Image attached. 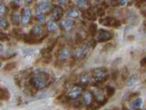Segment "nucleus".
<instances>
[{
  "label": "nucleus",
  "mask_w": 146,
  "mask_h": 110,
  "mask_svg": "<svg viewBox=\"0 0 146 110\" xmlns=\"http://www.w3.org/2000/svg\"><path fill=\"white\" fill-rule=\"evenodd\" d=\"M87 43L89 44V46H91L92 49H94V48H95L96 46V44H98V42H96V40H95L94 38H92V39L90 40V41H88Z\"/></svg>",
  "instance_id": "37"
},
{
  "label": "nucleus",
  "mask_w": 146,
  "mask_h": 110,
  "mask_svg": "<svg viewBox=\"0 0 146 110\" xmlns=\"http://www.w3.org/2000/svg\"><path fill=\"white\" fill-rule=\"evenodd\" d=\"M96 16H98V18H102L105 17V9L102 8V7H96Z\"/></svg>",
  "instance_id": "27"
},
{
  "label": "nucleus",
  "mask_w": 146,
  "mask_h": 110,
  "mask_svg": "<svg viewBox=\"0 0 146 110\" xmlns=\"http://www.w3.org/2000/svg\"><path fill=\"white\" fill-rule=\"evenodd\" d=\"M79 85L81 87H88L89 85L93 84V78H92V74L91 72H81L79 76Z\"/></svg>",
  "instance_id": "10"
},
{
  "label": "nucleus",
  "mask_w": 146,
  "mask_h": 110,
  "mask_svg": "<svg viewBox=\"0 0 146 110\" xmlns=\"http://www.w3.org/2000/svg\"><path fill=\"white\" fill-rule=\"evenodd\" d=\"M113 38H114V33L113 32L106 29H103V28L98 29V34H96V42L98 43H108Z\"/></svg>",
  "instance_id": "5"
},
{
  "label": "nucleus",
  "mask_w": 146,
  "mask_h": 110,
  "mask_svg": "<svg viewBox=\"0 0 146 110\" xmlns=\"http://www.w3.org/2000/svg\"><path fill=\"white\" fill-rule=\"evenodd\" d=\"M100 24L105 27H112V28H119L122 26V21L115 17H104L100 18Z\"/></svg>",
  "instance_id": "4"
},
{
  "label": "nucleus",
  "mask_w": 146,
  "mask_h": 110,
  "mask_svg": "<svg viewBox=\"0 0 146 110\" xmlns=\"http://www.w3.org/2000/svg\"><path fill=\"white\" fill-rule=\"evenodd\" d=\"M92 92H93L94 98H95V102L100 103L102 106L108 102V99L106 98V95H105L104 89H103V88L96 87V89L92 90Z\"/></svg>",
  "instance_id": "6"
},
{
  "label": "nucleus",
  "mask_w": 146,
  "mask_h": 110,
  "mask_svg": "<svg viewBox=\"0 0 146 110\" xmlns=\"http://www.w3.org/2000/svg\"><path fill=\"white\" fill-rule=\"evenodd\" d=\"M136 80H137V76H136V74H131V76H129L128 77V79H127V86L129 87V86H133V84L136 82Z\"/></svg>",
  "instance_id": "25"
},
{
  "label": "nucleus",
  "mask_w": 146,
  "mask_h": 110,
  "mask_svg": "<svg viewBox=\"0 0 146 110\" xmlns=\"http://www.w3.org/2000/svg\"><path fill=\"white\" fill-rule=\"evenodd\" d=\"M142 102H143V100L140 97H137V98H135V99L131 100V102H129V109H131V110L140 109L141 105H142Z\"/></svg>",
  "instance_id": "17"
},
{
  "label": "nucleus",
  "mask_w": 146,
  "mask_h": 110,
  "mask_svg": "<svg viewBox=\"0 0 146 110\" xmlns=\"http://www.w3.org/2000/svg\"><path fill=\"white\" fill-rule=\"evenodd\" d=\"M7 13V8L2 2H0V16H3Z\"/></svg>",
  "instance_id": "38"
},
{
  "label": "nucleus",
  "mask_w": 146,
  "mask_h": 110,
  "mask_svg": "<svg viewBox=\"0 0 146 110\" xmlns=\"http://www.w3.org/2000/svg\"><path fill=\"white\" fill-rule=\"evenodd\" d=\"M19 2L18 1H12L11 2V6L13 7H15V9H17V8H19V7H20V4H18Z\"/></svg>",
  "instance_id": "42"
},
{
  "label": "nucleus",
  "mask_w": 146,
  "mask_h": 110,
  "mask_svg": "<svg viewBox=\"0 0 146 110\" xmlns=\"http://www.w3.org/2000/svg\"><path fill=\"white\" fill-rule=\"evenodd\" d=\"M36 18L38 20V21L40 23H42V22H44L45 21V15L44 14H36Z\"/></svg>",
  "instance_id": "39"
},
{
  "label": "nucleus",
  "mask_w": 146,
  "mask_h": 110,
  "mask_svg": "<svg viewBox=\"0 0 146 110\" xmlns=\"http://www.w3.org/2000/svg\"><path fill=\"white\" fill-rule=\"evenodd\" d=\"M51 76L46 72H37L30 78L29 84L34 90H40L47 87L51 83Z\"/></svg>",
  "instance_id": "1"
},
{
  "label": "nucleus",
  "mask_w": 146,
  "mask_h": 110,
  "mask_svg": "<svg viewBox=\"0 0 146 110\" xmlns=\"http://www.w3.org/2000/svg\"><path fill=\"white\" fill-rule=\"evenodd\" d=\"M70 55H71V50L67 46H62L56 52V59H58V62L62 63L66 61L70 57Z\"/></svg>",
  "instance_id": "7"
},
{
  "label": "nucleus",
  "mask_w": 146,
  "mask_h": 110,
  "mask_svg": "<svg viewBox=\"0 0 146 110\" xmlns=\"http://www.w3.org/2000/svg\"><path fill=\"white\" fill-rule=\"evenodd\" d=\"M83 92H84L83 87H81L80 85H74V86H72L70 91L67 93L66 97L69 100H77L80 96H82Z\"/></svg>",
  "instance_id": "11"
},
{
  "label": "nucleus",
  "mask_w": 146,
  "mask_h": 110,
  "mask_svg": "<svg viewBox=\"0 0 146 110\" xmlns=\"http://www.w3.org/2000/svg\"><path fill=\"white\" fill-rule=\"evenodd\" d=\"M121 74V78H122V80L126 81L127 79H128V77L129 76V72L128 68H127V67H124L123 72H122V74Z\"/></svg>",
  "instance_id": "30"
},
{
  "label": "nucleus",
  "mask_w": 146,
  "mask_h": 110,
  "mask_svg": "<svg viewBox=\"0 0 146 110\" xmlns=\"http://www.w3.org/2000/svg\"><path fill=\"white\" fill-rule=\"evenodd\" d=\"M51 14H52V18H53V20L55 21H58V20L62 18V17L64 14V10L58 5H55L53 6L51 10Z\"/></svg>",
  "instance_id": "13"
},
{
  "label": "nucleus",
  "mask_w": 146,
  "mask_h": 110,
  "mask_svg": "<svg viewBox=\"0 0 146 110\" xmlns=\"http://www.w3.org/2000/svg\"><path fill=\"white\" fill-rule=\"evenodd\" d=\"M30 35L33 37L34 39L38 40L39 43L43 41V39L46 37V35H44V27L41 24H36L32 27L31 31H30Z\"/></svg>",
  "instance_id": "8"
},
{
  "label": "nucleus",
  "mask_w": 146,
  "mask_h": 110,
  "mask_svg": "<svg viewBox=\"0 0 146 110\" xmlns=\"http://www.w3.org/2000/svg\"><path fill=\"white\" fill-rule=\"evenodd\" d=\"M60 26L62 27V29L65 30V31H69V30H71L72 28L75 26V21L72 18H63V20H60Z\"/></svg>",
  "instance_id": "15"
},
{
  "label": "nucleus",
  "mask_w": 146,
  "mask_h": 110,
  "mask_svg": "<svg viewBox=\"0 0 146 110\" xmlns=\"http://www.w3.org/2000/svg\"><path fill=\"white\" fill-rule=\"evenodd\" d=\"M82 102H83L84 106H88L89 104H91L92 102H95V98H94L93 92L91 90H84L83 94H82Z\"/></svg>",
  "instance_id": "12"
},
{
  "label": "nucleus",
  "mask_w": 146,
  "mask_h": 110,
  "mask_svg": "<svg viewBox=\"0 0 146 110\" xmlns=\"http://www.w3.org/2000/svg\"><path fill=\"white\" fill-rule=\"evenodd\" d=\"M21 39L23 40L25 43L29 44H39V41L36 39H34L30 34H22L21 35Z\"/></svg>",
  "instance_id": "18"
},
{
  "label": "nucleus",
  "mask_w": 146,
  "mask_h": 110,
  "mask_svg": "<svg viewBox=\"0 0 146 110\" xmlns=\"http://www.w3.org/2000/svg\"><path fill=\"white\" fill-rule=\"evenodd\" d=\"M137 97H139V92H135V93H131V95H129V100H133V99H135V98H137Z\"/></svg>",
  "instance_id": "40"
},
{
  "label": "nucleus",
  "mask_w": 146,
  "mask_h": 110,
  "mask_svg": "<svg viewBox=\"0 0 146 110\" xmlns=\"http://www.w3.org/2000/svg\"><path fill=\"white\" fill-rule=\"evenodd\" d=\"M9 27V23L6 18L4 17H0V28L2 29H8Z\"/></svg>",
  "instance_id": "29"
},
{
  "label": "nucleus",
  "mask_w": 146,
  "mask_h": 110,
  "mask_svg": "<svg viewBox=\"0 0 146 110\" xmlns=\"http://www.w3.org/2000/svg\"><path fill=\"white\" fill-rule=\"evenodd\" d=\"M73 106H74L75 109H81L82 107L84 106V104H83V102H82V100L77 99L74 102H73Z\"/></svg>",
  "instance_id": "33"
},
{
  "label": "nucleus",
  "mask_w": 146,
  "mask_h": 110,
  "mask_svg": "<svg viewBox=\"0 0 146 110\" xmlns=\"http://www.w3.org/2000/svg\"><path fill=\"white\" fill-rule=\"evenodd\" d=\"M67 16L69 18H76L80 16V12L78 9H74V8H70L68 9L66 12Z\"/></svg>",
  "instance_id": "23"
},
{
  "label": "nucleus",
  "mask_w": 146,
  "mask_h": 110,
  "mask_svg": "<svg viewBox=\"0 0 146 110\" xmlns=\"http://www.w3.org/2000/svg\"><path fill=\"white\" fill-rule=\"evenodd\" d=\"M81 17L83 20H88V21H92V22L96 21V20H98V16H96V8L91 6L90 8H88L87 10L82 12Z\"/></svg>",
  "instance_id": "9"
},
{
  "label": "nucleus",
  "mask_w": 146,
  "mask_h": 110,
  "mask_svg": "<svg viewBox=\"0 0 146 110\" xmlns=\"http://www.w3.org/2000/svg\"><path fill=\"white\" fill-rule=\"evenodd\" d=\"M98 31V24H96V23L92 22V23L89 24V26H88V34L90 35L92 38H94V37H96Z\"/></svg>",
  "instance_id": "20"
},
{
  "label": "nucleus",
  "mask_w": 146,
  "mask_h": 110,
  "mask_svg": "<svg viewBox=\"0 0 146 110\" xmlns=\"http://www.w3.org/2000/svg\"><path fill=\"white\" fill-rule=\"evenodd\" d=\"M92 78H93L94 87H100L101 84H103L105 81L109 78V74L106 67H98L92 70L91 72Z\"/></svg>",
  "instance_id": "2"
},
{
  "label": "nucleus",
  "mask_w": 146,
  "mask_h": 110,
  "mask_svg": "<svg viewBox=\"0 0 146 110\" xmlns=\"http://www.w3.org/2000/svg\"><path fill=\"white\" fill-rule=\"evenodd\" d=\"M110 74V77H111V79L113 81H116L117 79H118V77L120 76V72L117 69H113L112 70V72H111V74Z\"/></svg>",
  "instance_id": "31"
},
{
  "label": "nucleus",
  "mask_w": 146,
  "mask_h": 110,
  "mask_svg": "<svg viewBox=\"0 0 146 110\" xmlns=\"http://www.w3.org/2000/svg\"><path fill=\"white\" fill-rule=\"evenodd\" d=\"M53 6L52 4L50 3L49 1H42V2H39L38 4L36 5V14H44L45 12H48L52 10Z\"/></svg>",
  "instance_id": "14"
},
{
  "label": "nucleus",
  "mask_w": 146,
  "mask_h": 110,
  "mask_svg": "<svg viewBox=\"0 0 146 110\" xmlns=\"http://www.w3.org/2000/svg\"><path fill=\"white\" fill-rule=\"evenodd\" d=\"M124 110H128V109H124Z\"/></svg>",
  "instance_id": "47"
},
{
  "label": "nucleus",
  "mask_w": 146,
  "mask_h": 110,
  "mask_svg": "<svg viewBox=\"0 0 146 110\" xmlns=\"http://www.w3.org/2000/svg\"><path fill=\"white\" fill-rule=\"evenodd\" d=\"M135 7L137 9H139V10H141V9L144 7V5L146 4V1L145 0H139V1H135Z\"/></svg>",
  "instance_id": "34"
},
{
  "label": "nucleus",
  "mask_w": 146,
  "mask_h": 110,
  "mask_svg": "<svg viewBox=\"0 0 146 110\" xmlns=\"http://www.w3.org/2000/svg\"><path fill=\"white\" fill-rule=\"evenodd\" d=\"M31 18V11H30L29 8H23L22 10V14H21V21H22L23 24H27V23L29 22V20Z\"/></svg>",
  "instance_id": "16"
},
{
  "label": "nucleus",
  "mask_w": 146,
  "mask_h": 110,
  "mask_svg": "<svg viewBox=\"0 0 146 110\" xmlns=\"http://www.w3.org/2000/svg\"><path fill=\"white\" fill-rule=\"evenodd\" d=\"M115 48V44L113 43H107V44H105L104 46H103V49H104L105 51L107 50H113Z\"/></svg>",
  "instance_id": "35"
},
{
  "label": "nucleus",
  "mask_w": 146,
  "mask_h": 110,
  "mask_svg": "<svg viewBox=\"0 0 146 110\" xmlns=\"http://www.w3.org/2000/svg\"><path fill=\"white\" fill-rule=\"evenodd\" d=\"M47 31L48 32H51V33H55L56 32V30H58V25H56V23L55 20H48L47 21Z\"/></svg>",
  "instance_id": "21"
},
{
  "label": "nucleus",
  "mask_w": 146,
  "mask_h": 110,
  "mask_svg": "<svg viewBox=\"0 0 146 110\" xmlns=\"http://www.w3.org/2000/svg\"><path fill=\"white\" fill-rule=\"evenodd\" d=\"M0 39L3 40V41H8V40H9V37H8V36H6L5 34L0 33Z\"/></svg>",
  "instance_id": "43"
},
{
  "label": "nucleus",
  "mask_w": 146,
  "mask_h": 110,
  "mask_svg": "<svg viewBox=\"0 0 146 110\" xmlns=\"http://www.w3.org/2000/svg\"><path fill=\"white\" fill-rule=\"evenodd\" d=\"M15 67H16V63H9V64H7L5 68H4V71H6V72H9V71H11V70H13V69H15Z\"/></svg>",
  "instance_id": "36"
},
{
  "label": "nucleus",
  "mask_w": 146,
  "mask_h": 110,
  "mask_svg": "<svg viewBox=\"0 0 146 110\" xmlns=\"http://www.w3.org/2000/svg\"><path fill=\"white\" fill-rule=\"evenodd\" d=\"M3 50V46H2V44H0V51Z\"/></svg>",
  "instance_id": "44"
},
{
  "label": "nucleus",
  "mask_w": 146,
  "mask_h": 110,
  "mask_svg": "<svg viewBox=\"0 0 146 110\" xmlns=\"http://www.w3.org/2000/svg\"><path fill=\"white\" fill-rule=\"evenodd\" d=\"M145 110H146V109H145Z\"/></svg>",
  "instance_id": "49"
},
{
  "label": "nucleus",
  "mask_w": 146,
  "mask_h": 110,
  "mask_svg": "<svg viewBox=\"0 0 146 110\" xmlns=\"http://www.w3.org/2000/svg\"><path fill=\"white\" fill-rule=\"evenodd\" d=\"M11 20H12V23L14 25H19L21 22V18H20V15L17 13V12H13L11 14Z\"/></svg>",
  "instance_id": "24"
},
{
  "label": "nucleus",
  "mask_w": 146,
  "mask_h": 110,
  "mask_svg": "<svg viewBox=\"0 0 146 110\" xmlns=\"http://www.w3.org/2000/svg\"><path fill=\"white\" fill-rule=\"evenodd\" d=\"M91 2L90 1H83V0H78V1L75 2V6L77 7V8L79 9V10H81L82 12L87 10L88 8H90L91 5H90Z\"/></svg>",
  "instance_id": "19"
},
{
  "label": "nucleus",
  "mask_w": 146,
  "mask_h": 110,
  "mask_svg": "<svg viewBox=\"0 0 146 110\" xmlns=\"http://www.w3.org/2000/svg\"><path fill=\"white\" fill-rule=\"evenodd\" d=\"M143 27H144V29L146 30V20H145L144 22H143Z\"/></svg>",
  "instance_id": "45"
},
{
  "label": "nucleus",
  "mask_w": 146,
  "mask_h": 110,
  "mask_svg": "<svg viewBox=\"0 0 146 110\" xmlns=\"http://www.w3.org/2000/svg\"><path fill=\"white\" fill-rule=\"evenodd\" d=\"M91 50H93L91 48V46H89L88 43H85L81 46H77L74 49L72 50L71 56L75 61L83 60L90 54Z\"/></svg>",
  "instance_id": "3"
},
{
  "label": "nucleus",
  "mask_w": 146,
  "mask_h": 110,
  "mask_svg": "<svg viewBox=\"0 0 146 110\" xmlns=\"http://www.w3.org/2000/svg\"><path fill=\"white\" fill-rule=\"evenodd\" d=\"M140 66L143 67V68H146V56H144L143 58H141L140 62H139Z\"/></svg>",
  "instance_id": "41"
},
{
  "label": "nucleus",
  "mask_w": 146,
  "mask_h": 110,
  "mask_svg": "<svg viewBox=\"0 0 146 110\" xmlns=\"http://www.w3.org/2000/svg\"><path fill=\"white\" fill-rule=\"evenodd\" d=\"M127 3V1H108V4L111 6L117 7V6H124Z\"/></svg>",
  "instance_id": "32"
},
{
  "label": "nucleus",
  "mask_w": 146,
  "mask_h": 110,
  "mask_svg": "<svg viewBox=\"0 0 146 110\" xmlns=\"http://www.w3.org/2000/svg\"><path fill=\"white\" fill-rule=\"evenodd\" d=\"M10 97V94H9L7 89L0 88V99L1 100H8Z\"/></svg>",
  "instance_id": "28"
},
{
  "label": "nucleus",
  "mask_w": 146,
  "mask_h": 110,
  "mask_svg": "<svg viewBox=\"0 0 146 110\" xmlns=\"http://www.w3.org/2000/svg\"><path fill=\"white\" fill-rule=\"evenodd\" d=\"M138 110H141V109H138Z\"/></svg>",
  "instance_id": "48"
},
{
  "label": "nucleus",
  "mask_w": 146,
  "mask_h": 110,
  "mask_svg": "<svg viewBox=\"0 0 146 110\" xmlns=\"http://www.w3.org/2000/svg\"><path fill=\"white\" fill-rule=\"evenodd\" d=\"M100 107H102V105L100 103H98V102H92L91 104H89L88 106H86V109L87 110H98Z\"/></svg>",
  "instance_id": "26"
},
{
  "label": "nucleus",
  "mask_w": 146,
  "mask_h": 110,
  "mask_svg": "<svg viewBox=\"0 0 146 110\" xmlns=\"http://www.w3.org/2000/svg\"><path fill=\"white\" fill-rule=\"evenodd\" d=\"M2 66V59H1V57H0V68H1Z\"/></svg>",
  "instance_id": "46"
},
{
  "label": "nucleus",
  "mask_w": 146,
  "mask_h": 110,
  "mask_svg": "<svg viewBox=\"0 0 146 110\" xmlns=\"http://www.w3.org/2000/svg\"><path fill=\"white\" fill-rule=\"evenodd\" d=\"M104 92H105V95H106L107 99H110V98H112L113 96L115 95V93H116V89L111 85H107L104 87Z\"/></svg>",
  "instance_id": "22"
}]
</instances>
